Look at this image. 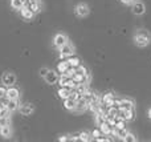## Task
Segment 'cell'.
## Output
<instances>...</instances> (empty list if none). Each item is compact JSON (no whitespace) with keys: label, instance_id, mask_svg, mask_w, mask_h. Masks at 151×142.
<instances>
[{"label":"cell","instance_id":"7402d4cb","mask_svg":"<svg viewBox=\"0 0 151 142\" xmlns=\"http://www.w3.org/2000/svg\"><path fill=\"white\" fill-rule=\"evenodd\" d=\"M69 69V63L68 61H63V63H60L58 64V72H60V73H65L66 71H68Z\"/></svg>","mask_w":151,"mask_h":142},{"label":"cell","instance_id":"d590c367","mask_svg":"<svg viewBox=\"0 0 151 142\" xmlns=\"http://www.w3.org/2000/svg\"><path fill=\"white\" fill-rule=\"evenodd\" d=\"M28 1H29V5H31V4H33V3H37L39 0H28Z\"/></svg>","mask_w":151,"mask_h":142},{"label":"cell","instance_id":"603a6c76","mask_svg":"<svg viewBox=\"0 0 151 142\" xmlns=\"http://www.w3.org/2000/svg\"><path fill=\"white\" fill-rule=\"evenodd\" d=\"M74 88H76V90H77L80 94H83V93L86 92V84H83V82H81V84H77Z\"/></svg>","mask_w":151,"mask_h":142},{"label":"cell","instance_id":"ba28073f","mask_svg":"<svg viewBox=\"0 0 151 142\" xmlns=\"http://www.w3.org/2000/svg\"><path fill=\"white\" fill-rule=\"evenodd\" d=\"M76 13H77L78 16H81V17L88 16V13H89L88 5H86V4H78L77 7H76Z\"/></svg>","mask_w":151,"mask_h":142},{"label":"cell","instance_id":"30bf717a","mask_svg":"<svg viewBox=\"0 0 151 142\" xmlns=\"http://www.w3.org/2000/svg\"><path fill=\"white\" fill-rule=\"evenodd\" d=\"M32 112H33V106L31 104H24L20 106V113L23 116H29V114H32Z\"/></svg>","mask_w":151,"mask_h":142},{"label":"cell","instance_id":"d6986e66","mask_svg":"<svg viewBox=\"0 0 151 142\" xmlns=\"http://www.w3.org/2000/svg\"><path fill=\"white\" fill-rule=\"evenodd\" d=\"M113 101H114V94H111V93H107V94L104 96V98H102V104H105V105H111Z\"/></svg>","mask_w":151,"mask_h":142},{"label":"cell","instance_id":"44dd1931","mask_svg":"<svg viewBox=\"0 0 151 142\" xmlns=\"http://www.w3.org/2000/svg\"><path fill=\"white\" fill-rule=\"evenodd\" d=\"M0 133H1L3 137H11V134H12V130H11V128L8 126V125H5V126H1L0 128Z\"/></svg>","mask_w":151,"mask_h":142},{"label":"cell","instance_id":"8fae6325","mask_svg":"<svg viewBox=\"0 0 151 142\" xmlns=\"http://www.w3.org/2000/svg\"><path fill=\"white\" fill-rule=\"evenodd\" d=\"M145 11H146V8H145L143 3H135L133 7V12L135 13V15H143Z\"/></svg>","mask_w":151,"mask_h":142},{"label":"cell","instance_id":"83f0119b","mask_svg":"<svg viewBox=\"0 0 151 142\" xmlns=\"http://www.w3.org/2000/svg\"><path fill=\"white\" fill-rule=\"evenodd\" d=\"M76 72H78V73H81V74H88V69L82 65H78L77 68H76Z\"/></svg>","mask_w":151,"mask_h":142},{"label":"cell","instance_id":"4316f807","mask_svg":"<svg viewBox=\"0 0 151 142\" xmlns=\"http://www.w3.org/2000/svg\"><path fill=\"white\" fill-rule=\"evenodd\" d=\"M96 121H97V125H98V126H101V125L105 122V116H104V114H101V113H98V114H97Z\"/></svg>","mask_w":151,"mask_h":142},{"label":"cell","instance_id":"52a82bcc","mask_svg":"<svg viewBox=\"0 0 151 142\" xmlns=\"http://www.w3.org/2000/svg\"><path fill=\"white\" fill-rule=\"evenodd\" d=\"M66 41H68V39H66V36H64V35H57V36H55V39H53V44L57 48L66 44Z\"/></svg>","mask_w":151,"mask_h":142},{"label":"cell","instance_id":"5bb4252c","mask_svg":"<svg viewBox=\"0 0 151 142\" xmlns=\"http://www.w3.org/2000/svg\"><path fill=\"white\" fill-rule=\"evenodd\" d=\"M5 108H7L9 112L16 110V109L19 108V101H17V100H8V101H7V105H5Z\"/></svg>","mask_w":151,"mask_h":142},{"label":"cell","instance_id":"9c48e42d","mask_svg":"<svg viewBox=\"0 0 151 142\" xmlns=\"http://www.w3.org/2000/svg\"><path fill=\"white\" fill-rule=\"evenodd\" d=\"M7 100H17L19 98V90L16 88H9L7 90V94H5Z\"/></svg>","mask_w":151,"mask_h":142},{"label":"cell","instance_id":"836d02e7","mask_svg":"<svg viewBox=\"0 0 151 142\" xmlns=\"http://www.w3.org/2000/svg\"><path fill=\"white\" fill-rule=\"evenodd\" d=\"M60 141H61V142H65V141H70V137H66V136H64V137H61V138H60Z\"/></svg>","mask_w":151,"mask_h":142},{"label":"cell","instance_id":"7a4b0ae2","mask_svg":"<svg viewBox=\"0 0 151 142\" xmlns=\"http://www.w3.org/2000/svg\"><path fill=\"white\" fill-rule=\"evenodd\" d=\"M58 84H60L61 86H66V88H69V89H73L76 85H77V82H76L72 77L66 76V74H63V76L58 79Z\"/></svg>","mask_w":151,"mask_h":142},{"label":"cell","instance_id":"4fadbf2b","mask_svg":"<svg viewBox=\"0 0 151 142\" xmlns=\"http://www.w3.org/2000/svg\"><path fill=\"white\" fill-rule=\"evenodd\" d=\"M21 9V16H23L24 19H32L33 17V11L31 9V8H28V7H21L20 8Z\"/></svg>","mask_w":151,"mask_h":142},{"label":"cell","instance_id":"3957f363","mask_svg":"<svg viewBox=\"0 0 151 142\" xmlns=\"http://www.w3.org/2000/svg\"><path fill=\"white\" fill-rule=\"evenodd\" d=\"M73 47H72L70 44H64L63 47H60V56H61V58H68L69 56H72L73 55Z\"/></svg>","mask_w":151,"mask_h":142},{"label":"cell","instance_id":"e575fe53","mask_svg":"<svg viewBox=\"0 0 151 142\" xmlns=\"http://www.w3.org/2000/svg\"><path fill=\"white\" fill-rule=\"evenodd\" d=\"M134 0H122V3H125V4H133Z\"/></svg>","mask_w":151,"mask_h":142},{"label":"cell","instance_id":"d4e9b609","mask_svg":"<svg viewBox=\"0 0 151 142\" xmlns=\"http://www.w3.org/2000/svg\"><path fill=\"white\" fill-rule=\"evenodd\" d=\"M29 8H31V9L33 11V13H35V12H40V9H41V5H40V3L37 1V3H33V4L29 5Z\"/></svg>","mask_w":151,"mask_h":142},{"label":"cell","instance_id":"9a60e30c","mask_svg":"<svg viewBox=\"0 0 151 142\" xmlns=\"http://www.w3.org/2000/svg\"><path fill=\"white\" fill-rule=\"evenodd\" d=\"M131 108H134V106L130 100H119V109L129 110V109H131Z\"/></svg>","mask_w":151,"mask_h":142},{"label":"cell","instance_id":"f546056e","mask_svg":"<svg viewBox=\"0 0 151 142\" xmlns=\"http://www.w3.org/2000/svg\"><path fill=\"white\" fill-rule=\"evenodd\" d=\"M5 125H8V117L0 116V128H1V126H5Z\"/></svg>","mask_w":151,"mask_h":142},{"label":"cell","instance_id":"7c38bea8","mask_svg":"<svg viewBox=\"0 0 151 142\" xmlns=\"http://www.w3.org/2000/svg\"><path fill=\"white\" fill-rule=\"evenodd\" d=\"M72 79H73L77 84H81V82L85 84V82L88 81V74H81V73H78V72H76L74 76L72 77Z\"/></svg>","mask_w":151,"mask_h":142},{"label":"cell","instance_id":"6da1fadb","mask_svg":"<svg viewBox=\"0 0 151 142\" xmlns=\"http://www.w3.org/2000/svg\"><path fill=\"white\" fill-rule=\"evenodd\" d=\"M150 33L147 31H139L138 33L135 35V44L138 47H146L150 43Z\"/></svg>","mask_w":151,"mask_h":142},{"label":"cell","instance_id":"1f68e13d","mask_svg":"<svg viewBox=\"0 0 151 142\" xmlns=\"http://www.w3.org/2000/svg\"><path fill=\"white\" fill-rule=\"evenodd\" d=\"M5 94H7V90H5L4 88H0V98L5 97Z\"/></svg>","mask_w":151,"mask_h":142},{"label":"cell","instance_id":"5b68a950","mask_svg":"<svg viewBox=\"0 0 151 142\" xmlns=\"http://www.w3.org/2000/svg\"><path fill=\"white\" fill-rule=\"evenodd\" d=\"M45 81L48 82V84H56V82L58 81V76H57V73L56 72H53V71H48V73L45 74Z\"/></svg>","mask_w":151,"mask_h":142},{"label":"cell","instance_id":"277c9868","mask_svg":"<svg viewBox=\"0 0 151 142\" xmlns=\"http://www.w3.org/2000/svg\"><path fill=\"white\" fill-rule=\"evenodd\" d=\"M1 81H3V84H5L7 86H11V85L15 84L16 76H15L13 73H5L4 76L1 77Z\"/></svg>","mask_w":151,"mask_h":142},{"label":"cell","instance_id":"f1b7e54d","mask_svg":"<svg viewBox=\"0 0 151 142\" xmlns=\"http://www.w3.org/2000/svg\"><path fill=\"white\" fill-rule=\"evenodd\" d=\"M123 141H126V142H135V141H137V138L134 137L133 134H130V133H127V134H126V137L123 138Z\"/></svg>","mask_w":151,"mask_h":142},{"label":"cell","instance_id":"d6a6232c","mask_svg":"<svg viewBox=\"0 0 151 142\" xmlns=\"http://www.w3.org/2000/svg\"><path fill=\"white\" fill-rule=\"evenodd\" d=\"M47 73H48V69L47 68H41V69H40V74H41L42 77H45V74H47Z\"/></svg>","mask_w":151,"mask_h":142},{"label":"cell","instance_id":"4dcf8cb0","mask_svg":"<svg viewBox=\"0 0 151 142\" xmlns=\"http://www.w3.org/2000/svg\"><path fill=\"white\" fill-rule=\"evenodd\" d=\"M91 136H93V137H96V138H98L99 136H101V130H99V129L93 130V133H91Z\"/></svg>","mask_w":151,"mask_h":142},{"label":"cell","instance_id":"ffe728a7","mask_svg":"<svg viewBox=\"0 0 151 142\" xmlns=\"http://www.w3.org/2000/svg\"><path fill=\"white\" fill-rule=\"evenodd\" d=\"M68 63H69V66H72V68H77V66L80 65V60L73 55L68 57Z\"/></svg>","mask_w":151,"mask_h":142},{"label":"cell","instance_id":"cb8c5ba5","mask_svg":"<svg viewBox=\"0 0 151 142\" xmlns=\"http://www.w3.org/2000/svg\"><path fill=\"white\" fill-rule=\"evenodd\" d=\"M11 5H12L15 9H20V8L23 7V3H21V0H12V1H11Z\"/></svg>","mask_w":151,"mask_h":142},{"label":"cell","instance_id":"e0dca14e","mask_svg":"<svg viewBox=\"0 0 151 142\" xmlns=\"http://www.w3.org/2000/svg\"><path fill=\"white\" fill-rule=\"evenodd\" d=\"M69 94H70V89H69V88H66V86H61V89L58 90V96H60L63 100L68 98Z\"/></svg>","mask_w":151,"mask_h":142},{"label":"cell","instance_id":"2e32d148","mask_svg":"<svg viewBox=\"0 0 151 142\" xmlns=\"http://www.w3.org/2000/svg\"><path fill=\"white\" fill-rule=\"evenodd\" d=\"M101 132L104 133V134H106V136H109V134H111V132H113V128L114 126H111V125H109L107 122H104V124L101 125Z\"/></svg>","mask_w":151,"mask_h":142},{"label":"cell","instance_id":"8992f818","mask_svg":"<svg viewBox=\"0 0 151 142\" xmlns=\"http://www.w3.org/2000/svg\"><path fill=\"white\" fill-rule=\"evenodd\" d=\"M86 108H88V102H86V100H85L83 97H80L77 101H76V108H74V110H77V112H83Z\"/></svg>","mask_w":151,"mask_h":142},{"label":"cell","instance_id":"484cf974","mask_svg":"<svg viewBox=\"0 0 151 142\" xmlns=\"http://www.w3.org/2000/svg\"><path fill=\"white\" fill-rule=\"evenodd\" d=\"M80 140L81 141H85V142H89V141H91V138H90V134L89 133H81L80 134Z\"/></svg>","mask_w":151,"mask_h":142},{"label":"cell","instance_id":"8d00e7d4","mask_svg":"<svg viewBox=\"0 0 151 142\" xmlns=\"http://www.w3.org/2000/svg\"><path fill=\"white\" fill-rule=\"evenodd\" d=\"M149 117H150V118H151V109H150V110H149Z\"/></svg>","mask_w":151,"mask_h":142},{"label":"cell","instance_id":"ac0fdd59","mask_svg":"<svg viewBox=\"0 0 151 142\" xmlns=\"http://www.w3.org/2000/svg\"><path fill=\"white\" fill-rule=\"evenodd\" d=\"M64 105H65V108L69 109V110H74V108H76V100H73V98H70V97L65 98V102H64Z\"/></svg>","mask_w":151,"mask_h":142}]
</instances>
